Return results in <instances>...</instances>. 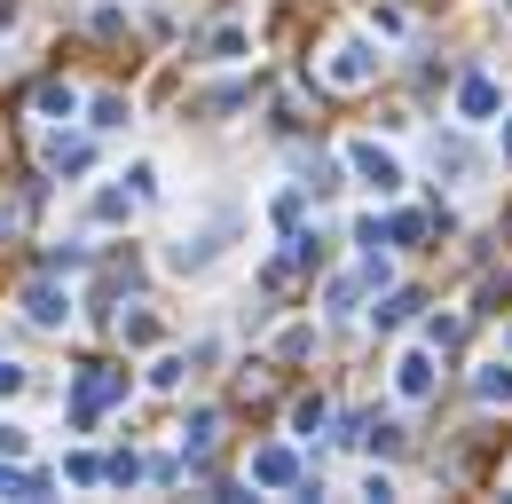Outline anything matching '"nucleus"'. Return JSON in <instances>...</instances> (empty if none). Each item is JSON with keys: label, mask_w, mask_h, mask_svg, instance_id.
<instances>
[{"label": "nucleus", "mask_w": 512, "mask_h": 504, "mask_svg": "<svg viewBox=\"0 0 512 504\" xmlns=\"http://www.w3.org/2000/svg\"><path fill=\"white\" fill-rule=\"evenodd\" d=\"M253 489H268V497L308 489V465H300V449H292V441H260V449H253Z\"/></svg>", "instance_id": "obj_1"}, {"label": "nucleus", "mask_w": 512, "mask_h": 504, "mask_svg": "<svg viewBox=\"0 0 512 504\" xmlns=\"http://www.w3.org/2000/svg\"><path fill=\"white\" fill-rule=\"evenodd\" d=\"M347 174L363 189H379V197H394V189H402V158H394L386 142H347Z\"/></svg>", "instance_id": "obj_2"}, {"label": "nucleus", "mask_w": 512, "mask_h": 504, "mask_svg": "<svg viewBox=\"0 0 512 504\" xmlns=\"http://www.w3.org/2000/svg\"><path fill=\"white\" fill-rule=\"evenodd\" d=\"M111 402H127V371H79V386H71V418L79 426H95Z\"/></svg>", "instance_id": "obj_3"}, {"label": "nucleus", "mask_w": 512, "mask_h": 504, "mask_svg": "<svg viewBox=\"0 0 512 504\" xmlns=\"http://www.w3.org/2000/svg\"><path fill=\"white\" fill-rule=\"evenodd\" d=\"M323 79H331V87H371V79H379V48H371V40H339L331 63H323Z\"/></svg>", "instance_id": "obj_4"}, {"label": "nucleus", "mask_w": 512, "mask_h": 504, "mask_svg": "<svg viewBox=\"0 0 512 504\" xmlns=\"http://www.w3.org/2000/svg\"><path fill=\"white\" fill-rule=\"evenodd\" d=\"M497 111H505V87H497L489 71H465V79H457V119H465V126H489Z\"/></svg>", "instance_id": "obj_5"}, {"label": "nucleus", "mask_w": 512, "mask_h": 504, "mask_svg": "<svg viewBox=\"0 0 512 504\" xmlns=\"http://www.w3.org/2000/svg\"><path fill=\"white\" fill-rule=\"evenodd\" d=\"M434 378H442L434 347H402V355H394V394H402V402H426V394H434Z\"/></svg>", "instance_id": "obj_6"}, {"label": "nucleus", "mask_w": 512, "mask_h": 504, "mask_svg": "<svg viewBox=\"0 0 512 504\" xmlns=\"http://www.w3.org/2000/svg\"><path fill=\"white\" fill-rule=\"evenodd\" d=\"M24 323L64 331V323H71V292H64V284H48V276H40V284H24Z\"/></svg>", "instance_id": "obj_7"}, {"label": "nucleus", "mask_w": 512, "mask_h": 504, "mask_svg": "<svg viewBox=\"0 0 512 504\" xmlns=\"http://www.w3.org/2000/svg\"><path fill=\"white\" fill-rule=\"evenodd\" d=\"M40 158H48V174H87V166H95V150H87L79 134H48Z\"/></svg>", "instance_id": "obj_8"}, {"label": "nucleus", "mask_w": 512, "mask_h": 504, "mask_svg": "<svg viewBox=\"0 0 512 504\" xmlns=\"http://www.w3.org/2000/svg\"><path fill=\"white\" fill-rule=\"evenodd\" d=\"M221 245H229V237H182V245L166 252V268H182V276H205V268L221 260Z\"/></svg>", "instance_id": "obj_9"}, {"label": "nucleus", "mask_w": 512, "mask_h": 504, "mask_svg": "<svg viewBox=\"0 0 512 504\" xmlns=\"http://www.w3.org/2000/svg\"><path fill=\"white\" fill-rule=\"evenodd\" d=\"M32 111H40V119H79V87H71V79H40V87H32Z\"/></svg>", "instance_id": "obj_10"}, {"label": "nucleus", "mask_w": 512, "mask_h": 504, "mask_svg": "<svg viewBox=\"0 0 512 504\" xmlns=\"http://www.w3.org/2000/svg\"><path fill=\"white\" fill-rule=\"evenodd\" d=\"M0 497H48V473H32L24 457H0Z\"/></svg>", "instance_id": "obj_11"}, {"label": "nucleus", "mask_w": 512, "mask_h": 504, "mask_svg": "<svg viewBox=\"0 0 512 504\" xmlns=\"http://www.w3.org/2000/svg\"><path fill=\"white\" fill-rule=\"evenodd\" d=\"M245 56H253V32H245V24H221V32L205 40V63H245Z\"/></svg>", "instance_id": "obj_12"}, {"label": "nucleus", "mask_w": 512, "mask_h": 504, "mask_svg": "<svg viewBox=\"0 0 512 504\" xmlns=\"http://www.w3.org/2000/svg\"><path fill=\"white\" fill-rule=\"evenodd\" d=\"M473 394H481V402H512V355L481 363V371H473Z\"/></svg>", "instance_id": "obj_13"}, {"label": "nucleus", "mask_w": 512, "mask_h": 504, "mask_svg": "<svg viewBox=\"0 0 512 504\" xmlns=\"http://www.w3.org/2000/svg\"><path fill=\"white\" fill-rule=\"evenodd\" d=\"M323 426H331V402H323V394H300V402H292V434L316 441Z\"/></svg>", "instance_id": "obj_14"}, {"label": "nucleus", "mask_w": 512, "mask_h": 504, "mask_svg": "<svg viewBox=\"0 0 512 504\" xmlns=\"http://www.w3.org/2000/svg\"><path fill=\"white\" fill-rule=\"evenodd\" d=\"M213 441H221V410H190V426H182V449H190V457H205Z\"/></svg>", "instance_id": "obj_15"}, {"label": "nucleus", "mask_w": 512, "mask_h": 504, "mask_svg": "<svg viewBox=\"0 0 512 504\" xmlns=\"http://www.w3.org/2000/svg\"><path fill=\"white\" fill-rule=\"evenodd\" d=\"M150 386H158V394H182V378H190V355H150Z\"/></svg>", "instance_id": "obj_16"}, {"label": "nucleus", "mask_w": 512, "mask_h": 504, "mask_svg": "<svg viewBox=\"0 0 512 504\" xmlns=\"http://www.w3.org/2000/svg\"><path fill=\"white\" fill-rule=\"evenodd\" d=\"M64 481H71V489H103V457H95V449H71V457H64Z\"/></svg>", "instance_id": "obj_17"}, {"label": "nucleus", "mask_w": 512, "mask_h": 504, "mask_svg": "<svg viewBox=\"0 0 512 504\" xmlns=\"http://www.w3.org/2000/svg\"><path fill=\"white\" fill-rule=\"evenodd\" d=\"M355 300H363V276H331L323 284V315H355Z\"/></svg>", "instance_id": "obj_18"}, {"label": "nucleus", "mask_w": 512, "mask_h": 504, "mask_svg": "<svg viewBox=\"0 0 512 504\" xmlns=\"http://www.w3.org/2000/svg\"><path fill=\"white\" fill-rule=\"evenodd\" d=\"M434 166H442V174H473V142H465V134H442V142H434Z\"/></svg>", "instance_id": "obj_19"}, {"label": "nucleus", "mask_w": 512, "mask_h": 504, "mask_svg": "<svg viewBox=\"0 0 512 504\" xmlns=\"http://www.w3.org/2000/svg\"><path fill=\"white\" fill-rule=\"evenodd\" d=\"M300 213H308V189H276V205H268V221H276L284 237L300 229Z\"/></svg>", "instance_id": "obj_20"}, {"label": "nucleus", "mask_w": 512, "mask_h": 504, "mask_svg": "<svg viewBox=\"0 0 512 504\" xmlns=\"http://www.w3.org/2000/svg\"><path fill=\"white\" fill-rule=\"evenodd\" d=\"M87 111H95V134H119V126H127V95H95V103H87Z\"/></svg>", "instance_id": "obj_21"}, {"label": "nucleus", "mask_w": 512, "mask_h": 504, "mask_svg": "<svg viewBox=\"0 0 512 504\" xmlns=\"http://www.w3.org/2000/svg\"><path fill=\"white\" fill-rule=\"evenodd\" d=\"M410 308H418L410 292H386L379 308H371V323H379V331H402V323H410Z\"/></svg>", "instance_id": "obj_22"}, {"label": "nucleus", "mask_w": 512, "mask_h": 504, "mask_svg": "<svg viewBox=\"0 0 512 504\" xmlns=\"http://www.w3.org/2000/svg\"><path fill=\"white\" fill-rule=\"evenodd\" d=\"M119 339H127V347H158V315H119Z\"/></svg>", "instance_id": "obj_23"}, {"label": "nucleus", "mask_w": 512, "mask_h": 504, "mask_svg": "<svg viewBox=\"0 0 512 504\" xmlns=\"http://www.w3.org/2000/svg\"><path fill=\"white\" fill-rule=\"evenodd\" d=\"M127 197H134V205L158 197V166H150V158H134V166H127Z\"/></svg>", "instance_id": "obj_24"}, {"label": "nucleus", "mask_w": 512, "mask_h": 504, "mask_svg": "<svg viewBox=\"0 0 512 504\" xmlns=\"http://www.w3.org/2000/svg\"><path fill=\"white\" fill-rule=\"evenodd\" d=\"M103 481H119V489H134V481H142V457H134V449H119V457H103Z\"/></svg>", "instance_id": "obj_25"}, {"label": "nucleus", "mask_w": 512, "mask_h": 504, "mask_svg": "<svg viewBox=\"0 0 512 504\" xmlns=\"http://www.w3.org/2000/svg\"><path fill=\"white\" fill-rule=\"evenodd\" d=\"M292 276H300V260H292V252H276V260H268V268H260V292H284V284H292Z\"/></svg>", "instance_id": "obj_26"}, {"label": "nucleus", "mask_w": 512, "mask_h": 504, "mask_svg": "<svg viewBox=\"0 0 512 504\" xmlns=\"http://www.w3.org/2000/svg\"><path fill=\"white\" fill-rule=\"evenodd\" d=\"M386 237H394V245H418V237H426V213H394Z\"/></svg>", "instance_id": "obj_27"}, {"label": "nucleus", "mask_w": 512, "mask_h": 504, "mask_svg": "<svg viewBox=\"0 0 512 504\" xmlns=\"http://www.w3.org/2000/svg\"><path fill=\"white\" fill-rule=\"evenodd\" d=\"M127 213H134L127 189H103V197H95V221H127Z\"/></svg>", "instance_id": "obj_28"}, {"label": "nucleus", "mask_w": 512, "mask_h": 504, "mask_svg": "<svg viewBox=\"0 0 512 504\" xmlns=\"http://www.w3.org/2000/svg\"><path fill=\"white\" fill-rule=\"evenodd\" d=\"M371 32H379V40H402V32H410V16H402V8H371Z\"/></svg>", "instance_id": "obj_29"}, {"label": "nucleus", "mask_w": 512, "mask_h": 504, "mask_svg": "<svg viewBox=\"0 0 512 504\" xmlns=\"http://www.w3.org/2000/svg\"><path fill=\"white\" fill-rule=\"evenodd\" d=\"M426 339H434V347H457V339H465V323H457V315H434V323H426Z\"/></svg>", "instance_id": "obj_30"}, {"label": "nucleus", "mask_w": 512, "mask_h": 504, "mask_svg": "<svg viewBox=\"0 0 512 504\" xmlns=\"http://www.w3.org/2000/svg\"><path fill=\"white\" fill-rule=\"evenodd\" d=\"M0 457H32V426H0Z\"/></svg>", "instance_id": "obj_31"}, {"label": "nucleus", "mask_w": 512, "mask_h": 504, "mask_svg": "<svg viewBox=\"0 0 512 504\" xmlns=\"http://www.w3.org/2000/svg\"><path fill=\"white\" fill-rule=\"evenodd\" d=\"M355 497H371V504H386V497H394V473H379V465H371V473H363V489H355Z\"/></svg>", "instance_id": "obj_32"}, {"label": "nucleus", "mask_w": 512, "mask_h": 504, "mask_svg": "<svg viewBox=\"0 0 512 504\" xmlns=\"http://www.w3.org/2000/svg\"><path fill=\"white\" fill-rule=\"evenodd\" d=\"M24 229V205H0V237H16Z\"/></svg>", "instance_id": "obj_33"}, {"label": "nucleus", "mask_w": 512, "mask_h": 504, "mask_svg": "<svg viewBox=\"0 0 512 504\" xmlns=\"http://www.w3.org/2000/svg\"><path fill=\"white\" fill-rule=\"evenodd\" d=\"M24 386V363H0V394H16Z\"/></svg>", "instance_id": "obj_34"}, {"label": "nucleus", "mask_w": 512, "mask_h": 504, "mask_svg": "<svg viewBox=\"0 0 512 504\" xmlns=\"http://www.w3.org/2000/svg\"><path fill=\"white\" fill-rule=\"evenodd\" d=\"M505 150H512V119H505Z\"/></svg>", "instance_id": "obj_35"}, {"label": "nucleus", "mask_w": 512, "mask_h": 504, "mask_svg": "<svg viewBox=\"0 0 512 504\" xmlns=\"http://www.w3.org/2000/svg\"><path fill=\"white\" fill-rule=\"evenodd\" d=\"M505 16H512V0H505Z\"/></svg>", "instance_id": "obj_36"}]
</instances>
